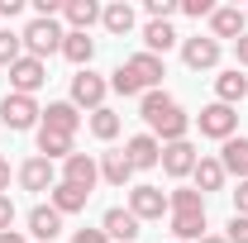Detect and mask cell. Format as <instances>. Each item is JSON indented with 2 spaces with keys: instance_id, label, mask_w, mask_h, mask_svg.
<instances>
[{
  "instance_id": "cell-41",
  "label": "cell",
  "mask_w": 248,
  "mask_h": 243,
  "mask_svg": "<svg viewBox=\"0 0 248 243\" xmlns=\"http://www.w3.org/2000/svg\"><path fill=\"white\" fill-rule=\"evenodd\" d=\"M201 243H229V239H224V234H205Z\"/></svg>"
},
{
  "instance_id": "cell-24",
  "label": "cell",
  "mask_w": 248,
  "mask_h": 243,
  "mask_svg": "<svg viewBox=\"0 0 248 243\" xmlns=\"http://www.w3.org/2000/svg\"><path fill=\"white\" fill-rule=\"evenodd\" d=\"M86 200H91V191H81V186H67L58 182L53 191H48V205L58 214H77V210H86Z\"/></svg>"
},
{
  "instance_id": "cell-33",
  "label": "cell",
  "mask_w": 248,
  "mask_h": 243,
  "mask_svg": "<svg viewBox=\"0 0 248 243\" xmlns=\"http://www.w3.org/2000/svg\"><path fill=\"white\" fill-rule=\"evenodd\" d=\"M182 10L191 19H210V15H215V0H182Z\"/></svg>"
},
{
  "instance_id": "cell-37",
  "label": "cell",
  "mask_w": 248,
  "mask_h": 243,
  "mask_svg": "<svg viewBox=\"0 0 248 243\" xmlns=\"http://www.w3.org/2000/svg\"><path fill=\"white\" fill-rule=\"evenodd\" d=\"M234 58H239V72H244V67H248V33L234 43Z\"/></svg>"
},
{
  "instance_id": "cell-25",
  "label": "cell",
  "mask_w": 248,
  "mask_h": 243,
  "mask_svg": "<svg viewBox=\"0 0 248 243\" xmlns=\"http://www.w3.org/2000/svg\"><path fill=\"white\" fill-rule=\"evenodd\" d=\"M219 162H224V172H229V177L248 182V138H244V134H234V138L219 148Z\"/></svg>"
},
{
  "instance_id": "cell-15",
  "label": "cell",
  "mask_w": 248,
  "mask_h": 243,
  "mask_svg": "<svg viewBox=\"0 0 248 243\" xmlns=\"http://www.w3.org/2000/svg\"><path fill=\"white\" fill-rule=\"evenodd\" d=\"M100 229H105L110 243H134L139 239V219L129 214V205H110V210L100 214Z\"/></svg>"
},
{
  "instance_id": "cell-22",
  "label": "cell",
  "mask_w": 248,
  "mask_h": 243,
  "mask_svg": "<svg viewBox=\"0 0 248 243\" xmlns=\"http://www.w3.org/2000/svg\"><path fill=\"white\" fill-rule=\"evenodd\" d=\"M100 162V182H110V186H129V177H134V167H129V157H124V148H110V152H100L95 157Z\"/></svg>"
},
{
  "instance_id": "cell-42",
  "label": "cell",
  "mask_w": 248,
  "mask_h": 243,
  "mask_svg": "<svg viewBox=\"0 0 248 243\" xmlns=\"http://www.w3.org/2000/svg\"><path fill=\"white\" fill-rule=\"evenodd\" d=\"M244 19H248V10H244Z\"/></svg>"
},
{
  "instance_id": "cell-11",
  "label": "cell",
  "mask_w": 248,
  "mask_h": 243,
  "mask_svg": "<svg viewBox=\"0 0 248 243\" xmlns=\"http://www.w3.org/2000/svg\"><path fill=\"white\" fill-rule=\"evenodd\" d=\"M182 62L191 67V72H210V67H219V43L210 38V33L182 38Z\"/></svg>"
},
{
  "instance_id": "cell-36",
  "label": "cell",
  "mask_w": 248,
  "mask_h": 243,
  "mask_svg": "<svg viewBox=\"0 0 248 243\" xmlns=\"http://www.w3.org/2000/svg\"><path fill=\"white\" fill-rule=\"evenodd\" d=\"M234 214H248V182H239V191H234Z\"/></svg>"
},
{
  "instance_id": "cell-19",
  "label": "cell",
  "mask_w": 248,
  "mask_h": 243,
  "mask_svg": "<svg viewBox=\"0 0 248 243\" xmlns=\"http://www.w3.org/2000/svg\"><path fill=\"white\" fill-rule=\"evenodd\" d=\"M38 124H43V129H58V134H77V129H81V110H77L72 100H53Z\"/></svg>"
},
{
  "instance_id": "cell-1",
  "label": "cell",
  "mask_w": 248,
  "mask_h": 243,
  "mask_svg": "<svg viewBox=\"0 0 248 243\" xmlns=\"http://www.w3.org/2000/svg\"><path fill=\"white\" fill-rule=\"evenodd\" d=\"M139 115H143V124H148V134H153L157 143H177V138H186V129H191V115L167 91H143L139 95Z\"/></svg>"
},
{
  "instance_id": "cell-4",
  "label": "cell",
  "mask_w": 248,
  "mask_h": 243,
  "mask_svg": "<svg viewBox=\"0 0 248 243\" xmlns=\"http://www.w3.org/2000/svg\"><path fill=\"white\" fill-rule=\"evenodd\" d=\"M43 120V110H38V100L33 95H5L0 100V124L10 129V134H24V129H33V124Z\"/></svg>"
},
{
  "instance_id": "cell-21",
  "label": "cell",
  "mask_w": 248,
  "mask_h": 243,
  "mask_svg": "<svg viewBox=\"0 0 248 243\" xmlns=\"http://www.w3.org/2000/svg\"><path fill=\"white\" fill-rule=\"evenodd\" d=\"M224 177H229V172H224V162L201 152V162H196V172H191L196 191H201V196H210V191H224Z\"/></svg>"
},
{
  "instance_id": "cell-27",
  "label": "cell",
  "mask_w": 248,
  "mask_h": 243,
  "mask_svg": "<svg viewBox=\"0 0 248 243\" xmlns=\"http://www.w3.org/2000/svg\"><path fill=\"white\" fill-rule=\"evenodd\" d=\"M62 58L72 62L77 72H81V67H91V58H95V38H91V33H72V29H67V38H62Z\"/></svg>"
},
{
  "instance_id": "cell-30",
  "label": "cell",
  "mask_w": 248,
  "mask_h": 243,
  "mask_svg": "<svg viewBox=\"0 0 248 243\" xmlns=\"http://www.w3.org/2000/svg\"><path fill=\"white\" fill-rule=\"evenodd\" d=\"M19 58H24V43H19V33H15V29H0V67L10 72Z\"/></svg>"
},
{
  "instance_id": "cell-18",
  "label": "cell",
  "mask_w": 248,
  "mask_h": 243,
  "mask_svg": "<svg viewBox=\"0 0 248 243\" xmlns=\"http://www.w3.org/2000/svg\"><path fill=\"white\" fill-rule=\"evenodd\" d=\"M177 43H182V33L172 29L167 19H148V24H143V53L162 58V53H167V48H177Z\"/></svg>"
},
{
  "instance_id": "cell-12",
  "label": "cell",
  "mask_w": 248,
  "mask_h": 243,
  "mask_svg": "<svg viewBox=\"0 0 248 243\" xmlns=\"http://www.w3.org/2000/svg\"><path fill=\"white\" fill-rule=\"evenodd\" d=\"M58 182L81 186V191H95V182H100V162H95L91 152H72V157L62 162V177H58Z\"/></svg>"
},
{
  "instance_id": "cell-9",
  "label": "cell",
  "mask_w": 248,
  "mask_h": 243,
  "mask_svg": "<svg viewBox=\"0 0 248 243\" xmlns=\"http://www.w3.org/2000/svg\"><path fill=\"white\" fill-rule=\"evenodd\" d=\"M48 86V62H38V58H24L10 67V91L15 95H33V91H43Z\"/></svg>"
},
{
  "instance_id": "cell-10",
  "label": "cell",
  "mask_w": 248,
  "mask_h": 243,
  "mask_svg": "<svg viewBox=\"0 0 248 243\" xmlns=\"http://www.w3.org/2000/svg\"><path fill=\"white\" fill-rule=\"evenodd\" d=\"M196 162H201L196 143H191V138H177V143H162V162H157V167H162L167 177H191Z\"/></svg>"
},
{
  "instance_id": "cell-16",
  "label": "cell",
  "mask_w": 248,
  "mask_h": 243,
  "mask_svg": "<svg viewBox=\"0 0 248 243\" xmlns=\"http://www.w3.org/2000/svg\"><path fill=\"white\" fill-rule=\"evenodd\" d=\"M248 33V19H244V10H239V5H215V15H210V38H234V43H239V38H244Z\"/></svg>"
},
{
  "instance_id": "cell-23",
  "label": "cell",
  "mask_w": 248,
  "mask_h": 243,
  "mask_svg": "<svg viewBox=\"0 0 248 243\" xmlns=\"http://www.w3.org/2000/svg\"><path fill=\"white\" fill-rule=\"evenodd\" d=\"M100 10H105V5H95V0H67V5H62L72 33H91V24H100Z\"/></svg>"
},
{
  "instance_id": "cell-26",
  "label": "cell",
  "mask_w": 248,
  "mask_h": 243,
  "mask_svg": "<svg viewBox=\"0 0 248 243\" xmlns=\"http://www.w3.org/2000/svg\"><path fill=\"white\" fill-rule=\"evenodd\" d=\"M244 95H248V76L239 72V67H229V72L215 76V100H219V105H239Z\"/></svg>"
},
{
  "instance_id": "cell-34",
  "label": "cell",
  "mask_w": 248,
  "mask_h": 243,
  "mask_svg": "<svg viewBox=\"0 0 248 243\" xmlns=\"http://www.w3.org/2000/svg\"><path fill=\"white\" fill-rule=\"evenodd\" d=\"M5 229H15V200L10 196H0V234Z\"/></svg>"
},
{
  "instance_id": "cell-6",
  "label": "cell",
  "mask_w": 248,
  "mask_h": 243,
  "mask_svg": "<svg viewBox=\"0 0 248 243\" xmlns=\"http://www.w3.org/2000/svg\"><path fill=\"white\" fill-rule=\"evenodd\" d=\"M105 95H110V81H105L100 72L81 67V72L72 76V105H77V110H91V115H95V110L105 105Z\"/></svg>"
},
{
  "instance_id": "cell-8",
  "label": "cell",
  "mask_w": 248,
  "mask_h": 243,
  "mask_svg": "<svg viewBox=\"0 0 248 243\" xmlns=\"http://www.w3.org/2000/svg\"><path fill=\"white\" fill-rule=\"evenodd\" d=\"M129 214L143 224V219H162V214H172L167 210V191L162 186H129Z\"/></svg>"
},
{
  "instance_id": "cell-32",
  "label": "cell",
  "mask_w": 248,
  "mask_h": 243,
  "mask_svg": "<svg viewBox=\"0 0 248 243\" xmlns=\"http://www.w3.org/2000/svg\"><path fill=\"white\" fill-rule=\"evenodd\" d=\"M224 239H229V243H248V214H229Z\"/></svg>"
},
{
  "instance_id": "cell-20",
  "label": "cell",
  "mask_w": 248,
  "mask_h": 243,
  "mask_svg": "<svg viewBox=\"0 0 248 243\" xmlns=\"http://www.w3.org/2000/svg\"><path fill=\"white\" fill-rule=\"evenodd\" d=\"M29 234L38 243H58V234H62V214L53 210V205H33L29 210Z\"/></svg>"
},
{
  "instance_id": "cell-40",
  "label": "cell",
  "mask_w": 248,
  "mask_h": 243,
  "mask_svg": "<svg viewBox=\"0 0 248 243\" xmlns=\"http://www.w3.org/2000/svg\"><path fill=\"white\" fill-rule=\"evenodd\" d=\"M0 243H29V239H24L19 229H5V234H0Z\"/></svg>"
},
{
  "instance_id": "cell-39",
  "label": "cell",
  "mask_w": 248,
  "mask_h": 243,
  "mask_svg": "<svg viewBox=\"0 0 248 243\" xmlns=\"http://www.w3.org/2000/svg\"><path fill=\"white\" fill-rule=\"evenodd\" d=\"M5 191H10V162L0 157V196H5Z\"/></svg>"
},
{
  "instance_id": "cell-28",
  "label": "cell",
  "mask_w": 248,
  "mask_h": 243,
  "mask_svg": "<svg viewBox=\"0 0 248 243\" xmlns=\"http://www.w3.org/2000/svg\"><path fill=\"white\" fill-rule=\"evenodd\" d=\"M100 24H105V33H115V38L134 33V5H129V0H115V5H105V10H100Z\"/></svg>"
},
{
  "instance_id": "cell-14",
  "label": "cell",
  "mask_w": 248,
  "mask_h": 243,
  "mask_svg": "<svg viewBox=\"0 0 248 243\" xmlns=\"http://www.w3.org/2000/svg\"><path fill=\"white\" fill-rule=\"evenodd\" d=\"M124 157H129L134 172H153L157 162H162V143H157L153 134H134V138L124 143Z\"/></svg>"
},
{
  "instance_id": "cell-2",
  "label": "cell",
  "mask_w": 248,
  "mask_h": 243,
  "mask_svg": "<svg viewBox=\"0 0 248 243\" xmlns=\"http://www.w3.org/2000/svg\"><path fill=\"white\" fill-rule=\"evenodd\" d=\"M172 210V243H201L205 239V196L196 186H177L167 196Z\"/></svg>"
},
{
  "instance_id": "cell-7",
  "label": "cell",
  "mask_w": 248,
  "mask_h": 243,
  "mask_svg": "<svg viewBox=\"0 0 248 243\" xmlns=\"http://www.w3.org/2000/svg\"><path fill=\"white\" fill-rule=\"evenodd\" d=\"M196 124H201V134H205V138L229 143V138L239 134V110H234V105H219V100H210V105L196 115Z\"/></svg>"
},
{
  "instance_id": "cell-38",
  "label": "cell",
  "mask_w": 248,
  "mask_h": 243,
  "mask_svg": "<svg viewBox=\"0 0 248 243\" xmlns=\"http://www.w3.org/2000/svg\"><path fill=\"white\" fill-rule=\"evenodd\" d=\"M19 10H24V0H0V15H5V19H15Z\"/></svg>"
},
{
  "instance_id": "cell-17",
  "label": "cell",
  "mask_w": 248,
  "mask_h": 243,
  "mask_svg": "<svg viewBox=\"0 0 248 243\" xmlns=\"http://www.w3.org/2000/svg\"><path fill=\"white\" fill-rule=\"evenodd\" d=\"M77 152V134H58V129H43L38 124V157H48V162H67Z\"/></svg>"
},
{
  "instance_id": "cell-35",
  "label": "cell",
  "mask_w": 248,
  "mask_h": 243,
  "mask_svg": "<svg viewBox=\"0 0 248 243\" xmlns=\"http://www.w3.org/2000/svg\"><path fill=\"white\" fill-rule=\"evenodd\" d=\"M72 243H110V239H105V229H77Z\"/></svg>"
},
{
  "instance_id": "cell-31",
  "label": "cell",
  "mask_w": 248,
  "mask_h": 243,
  "mask_svg": "<svg viewBox=\"0 0 248 243\" xmlns=\"http://www.w3.org/2000/svg\"><path fill=\"white\" fill-rule=\"evenodd\" d=\"M143 10H148V19H167V24H172V15H177L182 5H177V0H143Z\"/></svg>"
},
{
  "instance_id": "cell-3",
  "label": "cell",
  "mask_w": 248,
  "mask_h": 243,
  "mask_svg": "<svg viewBox=\"0 0 248 243\" xmlns=\"http://www.w3.org/2000/svg\"><path fill=\"white\" fill-rule=\"evenodd\" d=\"M62 38H67V29H62L58 19H38V15H33L29 24H24V33H19L24 53L38 58V62H48L53 53H62Z\"/></svg>"
},
{
  "instance_id": "cell-29",
  "label": "cell",
  "mask_w": 248,
  "mask_h": 243,
  "mask_svg": "<svg viewBox=\"0 0 248 243\" xmlns=\"http://www.w3.org/2000/svg\"><path fill=\"white\" fill-rule=\"evenodd\" d=\"M86 124H91V134L100 138V143H110V138H120V129H124V120L115 115V110H110V105H100V110H95V115H91Z\"/></svg>"
},
{
  "instance_id": "cell-5",
  "label": "cell",
  "mask_w": 248,
  "mask_h": 243,
  "mask_svg": "<svg viewBox=\"0 0 248 243\" xmlns=\"http://www.w3.org/2000/svg\"><path fill=\"white\" fill-rule=\"evenodd\" d=\"M124 76L139 86V95L143 91H162V76H167V67H162V58H153V53H134V58H124Z\"/></svg>"
},
{
  "instance_id": "cell-13",
  "label": "cell",
  "mask_w": 248,
  "mask_h": 243,
  "mask_svg": "<svg viewBox=\"0 0 248 243\" xmlns=\"http://www.w3.org/2000/svg\"><path fill=\"white\" fill-rule=\"evenodd\" d=\"M15 177H19L24 191H53V186H58V167H53L48 157H38V152H33V157L19 162V172H15Z\"/></svg>"
}]
</instances>
